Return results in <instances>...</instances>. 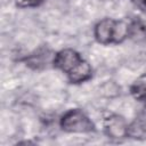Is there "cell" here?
I'll return each mask as SVG.
<instances>
[{"instance_id": "cell-1", "label": "cell", "mask_w": 146, "mask_h": 146, "mask_svg": "<svg viewBox=\"0 0 146 146\" xmlns=\"http://www.w3.org/2000/svg\"><path fill=\"white\" fill-rule=\"evenodd\" d=\"M52 67L63 72L72 84H80L92 78V67L80 52L72 48H64L55 52Z\"/></svg>"}, {"instance_id": "cell-2", "label": "cell", "mask_w": 146, "mask_h": 146, "mask_svg": "<svg viewBox=\"0 0 146 146\" xmlns=\"http://www.w3.org/2000/svg\"><path fill=\"white\" fill-rule=\"evenodd\" d=\"M130 36V21L105 17L94 26V38L103 46L119 44Z\"/></svg>"}, {"instance_id": "cell-3", "label": "cell", "mask_w": 146, "mask_h": 146, "mask_svg": "<svg viewBox=\"0 0 146 146\" xmlns=\"http://www.w3.org/2000/svg\"><path fill=\"white\" fill-rule=\"evenodd\" d=\"M59 127L68 133H90L96 131V125L81 108L67 110L59 119Z\"/></svg>"}, {"instance_id": "cell-4", "label": "cell", "mask_w": 146, "mask_h": 146, "mask_svg": "<svg viewBox=\"0 0 146 146\" xmlns=\"http://www.w3.org/2000/svg\"><path fill=\"white\" fill-rule=\"evenodd\" d=\"M129 123L119 114H110L103 121V129L105 135L111 139H123L128 137Z\"/></svg>"}, {"instance_id": "cell-5", "label": "cell", "mask_w": 146, "mask_h": 146, "mask_svg": "<svg viewBox=\"0 0 146 146\" xmlns=\"http://www.w3.org/2000/svg\"><path fill=\"white\" fill-rule=\"evenodd\" d=\"M55 52H52L49 48L42 46L38 49H35L32 54L27 55L24 58V62L26 66H29L32 70H42L50 64L52 66V58H54Z\"/></svg>"}, {"instance_id": "cell-6", "label": "cell", "mask_w": 146, "mask_h": 146, "mask_svg": "<svg viewBox=\"0 0 146 146\" xmlns=\"http://www.w3.org/2000/svg\"><path fill=\"white\" fill-rule=\"evenodd\" d=\"M128 137L133 139L146 138V111L140 112L128 125Z\"/></svg>"}, {"instance_id": "cell-7", "label": "cell", "mask_w": 146, "mask_h": 146, "mask_svg": "<svg viewBox=\"0 0 146 146\" xmlns=\"http://www.w3.org/2000/svg\"><path fill=\"white\" fill-rule=\"evenodd\" d=\"M130 94L139 103L146 105V73L139 75L130 86Z\"/></svg>"}, {"instance_id": "cell-8", "label": "cell", "mask_w": 146, "mask_h": 146, "mask_svg": "<svg viewBox=\"0 0 146 146\" xmlns=\"http://www.w3.org/2000/svg\"><path fill=\"white\" fill-rule=\"evenodd\" d=\"M135 41H140L146 39V25L139 19L130 21V36Z\"/></svg>"}, {"instance_id": "cell-9", "label": "cell", "mask_w": 146, "mask_h": 146, "mask_svg": "<svg viewBox=\"0 0 146 146\" xmlns=\"http://www.w3.org/2000/svg\"><path fill=\"white\" fill-rule=\"evenodd\" d=\"M44 0H16L18 8H35L39 7Z\"/></svg>"}, {"instance_id": "cell-10", "label": "cell", "mask_w": 146, "mask_h": 146, "mask_svg": "<svg viewBox=\"0 0 146 146\" xmlns=\"http://www.w3.org/2000/svg\"><path fill=\"white\" fill-rule=\"evenodd\" d=\"M138 3L143 7H146V0H138Z\"/></svg>"}]
</instances>
